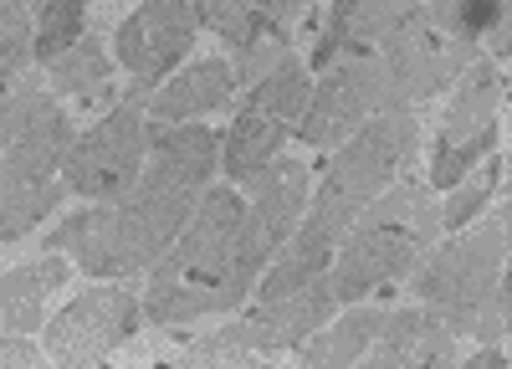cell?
Wrapping results in <instances>:
<instances>
[{
    "label": "cell",
    "instance_id": "obj_13",
    "mask_svg": "<svg viewBox=\"0 0 512 369\" xmlns=\"http://www.w3.org/2000/svg\"><path fill=\"white\" fill-rule=\"evenodd\" d=\"M139 328V298L128 287H88L72 298L41 334V354L62 369H93L113 349H123Z\"/></svg>",
    "mask_w": 512,
    "mask_h": 369
},
{
    "label": "cell",
    "instance_id": "obj_7",
    "mask_svg": "<svg viewBox=\"0 0 512 369\" xmlns=\"http://www.w3.org/2000/svg\"><path fill=\"white\" fill-rule=\"evenodd\" d=\"M72 139V118L52 103L0 149V241H21L31 226H41V216L62 205L67 185H57V175Z\"/></svg>",
    "mask_w": 512,
    "mask_h": 369
},
{
    "label": "cell",
    "instance_id": "obj_25",
    "mask_svg": "<svg viewBox=\"0 0 512 369\" xmlns=\"http://www.w3.org/2000/svg\"><path fill=\"white\" fill-rule=\"evenodd\" d=\"M195 21L221 31L231 47H251V41H262L251 26V0H195Z\"/></svg>",
    "mask_w": 512,
    "mask_h": 369
},
{
    "label": "cell",
    "instance_id": "obj_3",
    "mask_svg": "<svg viewBox=\"0 0 512 369\" xmlns=\"http://www.w3.org/2000/svg\"><path fill=\"white\" fill-rule=\"evenodd\" d=\"M415 149H420V123L410 108L374 113L359 134L344 139V149L323 164V190L313 200V211H303L292 241H282L287 246L282 262L262 277V303H277L328 272V257L338 252L354 216L384 185H395V175L415 159Z\"/></svg>",
    "mask_w": 512,
    "mask_h": 369
},
{
    "label": "cell",
    "instance_id": "obj_30",
    "mask_svg": "<svg viewBox=\"0 0 512 369\" xmlns=\"http://www.w3.org/2000/svg\"><path fill=\"white\" fill-rule=\"evenodd\" d=\"M456 21L472 41H482L497 26H507V0H456Z\"/></svg>",
    "mask_w": 512,
    "mask_h": 369
},
{
    "label": "cell",
    "instance_id": "obj_23",
    "mask_svg": "<svg viewBox=\"0 0 512 369\" xmlns=\"http://www.w3.org/2000/svg\"><path fill=\"white\" fill-rule=\"evenodd\" d=\"M420 6H425V0H359V11H354V21H349V36H344V52L369 57L374 41H384V36H390L410 11H420Z\"/></svg>",
    "mask_w": 512,
    "mask_h": 369
},
{
    "label": "cell",
    "instance_id": "obj_16",
    "mask_svg": "<svg viewBox=\"0 0 512 369\" xmlns=\"http://www.w3.org/2000/svg\"><path fill=\"white\" fill-rule=\"evenodd\" d=\"M251 200H256V226L272 241V252L297 231L303 221V205H308V164L303 159H272L267 170H256L251 180Z\"/></svg>",
    "mask_w": 512,
    "mask_h": 369
},
{
    "label": "cell",
    "instance_id": "obj_1",
    "mask_svg": "<svg viewBox=\"0 0 512 369\" xmlns=\"http://www.w3.org/2000/svg\"><path fill=\"white\" fill-rule=\"evenodd\" d=\"M216 164H221V134L210 123H149V159L139 180L103 205L77 211L52 236V252L67 246L88 277L123 282L134 272H149L190 221Z\"/></svg>",
    "mask_w": 512,
    "mask_h": 369
},
{
    "label": "cell",
    "instance_id": "obj_29",
    "mask_svg": "<svg viewBox=\"0 0 512 369\" xmlns=\"http://www.w3.org/2000/svg\"><path fill=\"white\" fill-rule=\"evenodd\" d=\"M354 11H359V0H333V6H328V26H323L318 47H313V67H328L338 52H344V36H349Z\"/></svg>",
    "mask_w": 512,
    "mask_h": 369
},
{
    "label": "cell",
    "instance_id": "obj_12",
    "mask_svg": "<svg viewBox=\"0 0 512 369\" xmlns=\"http://www.w3.org/2000/svg\"><path fill=\"white\" fill-rule=\"evenodd\" d=\"M405 108L390 88V77H384L379 57H354L344 67H333L328 82H318V93H308V108L297 113V139L308 149H333L344 144L349 134H359L374 113H395Z\"/></svg>",
    "mask_w": 512,
    "mask_h": 369
},
{
    "label": "cell",
    "instance_id": "obj_26",
    "mask_svg": "<svg viewBox=\"0 0 512 369\" xmlns=\"http://www.w3.org/2000/svg\"><path fill=\"white\" fill-rule=\"evenodd\" d=\"M52 108V93H41L36 82H26V88H11L6 98H0V149H6L31 118H41Z\"/></svg>",
    "mask_w": 512,
    "mask_h": 369
},
{
    "label": "cell",
    "instance_id": "obj_5",
    "mask_svg": "<svg viewBox=\"0 0 512 369\" xmlns=\"http://www.w3.org/2000/svg\"><path fill=\"white\" fill-rule=\"evenodd\" d=\"M502 272H507V211H492L482 226L436 246L410 287H415V303L446 318L451 334L461 339V334H472L477 308L487 303Z\"/></svg>",
    "mask_w": 512,
    "mask_h": 369
},
{
    "label": "cell",
    "instance_id": "obj_11",
    "mask_svg": "<svg viewBox=\"0 0 512 369\" xmlns=\"http://www.w3.org/2000/svg\"><path fill=\"white\" fill-rule=\"evenodd\" d=\"M149 154V123L139 113V98L113 108L88 134H77L62 164V185L82 200H113L139 180Z\"/></svg>",
    "mask_w": 512,
    "mask_h": 369
},
{
    "label": "cell",
    "instance_id": "obj_18",
    "mask_svg": "<svg viewBox=\"0 0 512 369\" xmlns=\"http://www.w3.org/2000/svg\"><path fill=\"white\" fill-rule=\"evenodd\" d=\"M62 282H67V262L57 252L41 257V262L0 272V323H6L11 334H31V328H41V303H47Z\"/></svg>",
    "mask_w": 512,
    "mask_h": 369
},
{
    "label": "cell",
    "instance_id": "obj_6",
    "mask_svg": "<svg viewBox=\"0 0 512 369\" xmlns=\"http://www.w3.org/2000/svg\"><path fill=\"white\" fill-rule=\"evenodd\" d=\"M472 62H477V41L461 31L456 0H425L420 11H410L384 36V52H379V67L405 108L441 98Z\"/></svg>",
    "mask_w": 512,
    "mask_h": 369
},
{
    "label": "cell",
    "instance_id": "obj_22",
    "mask_svg": "<svg viewBox=\"0 0 512 369\" xmlns=\"http://www.w3.org/2000/svg\"><path fill=\"white\" fill-rule=\"evenodd\" d=\"M31 16H36V57L41 62L62 57L72 41L88 31V11H82V0H31Z\"/></svg>",
    "mask_w": 512,
    "mask_h": 369
},
{
    "label": "cell",
    "instance_id": "obj_28",
    "mask_svg": "<svg viewBox=\"0 0 512 369\" xmlns=\"http://www.w3.org/2000/svg\"><path fill=\"white\" fill-rule=\"evenodd\" d=\"M241 57H236V67H231V82H262L267 72H272V62L287 52V41H272V36H262V41H251V47H236Z\"/></svg>",
    "mask_w": 512,
    "mask_h": 369
},
{
    "label": "cell",
    "instance_id": "obj_31",
    "mask_svg": "<svg viewBox=\"0 0 512 369\" xmlns=\"http://www.w3.org/2000/svg\"><path fill=\"white\" fill-rule=\"evenodd\" d=\"M31 364H41V344H31L26 334L0 339V369H31Z\"/></svg>",
    "mask_w": 512,
    "mask_h": 369
},
{
    "label": "cell",
    "instance_id": "obj_2",
    "mask_svg": "<svg viewBox=\"0 0 512 369\" xmlns=\"http://www.w3.org/2000/svg\"><path fill=\"white\" fill-rule=\"evenodd\" d=\"M272 241L262 236L256 216L231 185H205V200H195L190 221L169 241V252L149 267V323H195L210 313H231L246 303V293L262 282L272 262Z\"/></svg>",
    "mask_w": 512,
    "mask_h": 369
},
{
    "label": "cell",
    "instance_id": "obj_19",
    "mask_svg": "<svg viewBox=\"0 0 512 369\" xmlns=\"http://www.w3.org/2000/svg\"><path fill=\"white\" fill-rule=\"evenodd\" d=\"M379 323H384V308H359V313H349L344 323H323L318 334H308L303 339V364L308 369H344V364H359L364 359V349L374 344V334H379Z\"/></svg>",
    "mask_w": 512,
    "mask_h": 369
},
{
    "label": "cell",
    "instance_id": "obj_10",
    "mask_svg": "<svg viewBox=\"0 0 512 369\" xmlns=\"http://www.w3.org/2000/svg\"><path fill=\"white\" fill-rule=\"evenodd\" d=\"M338 298L328 287V272L313 277L308 287H297V293L277 298V303H262L251 318L241 323H226L216 334H205L185 349V359H246V354H287V349H303L308 334L333 318Z\"/></svg>",
    "mask_w": 512,
    "mask_h": 369
},
{
    "label": "cell",
    "instance_id": "obj_4",
    "mask_svg": "<svg viewBox=\"0 0 512 369\" xmlns=\"http://www.w3.org/2000/svg\"><path fill=\"white\" fill-rule=\"evenodd\" d=\"M436 231H441V205L431 185L420 180L384 185L354 216V226L344 231V241L333 252V272H328L333 298L354 303V298H369V287L410 277V267L425 257Z\"/></svg>",
    "mask_w": 512,
    "mask_h": 369
},
{
    "label": "cell",
    "instance_id": "obj_8",
    "mask_svg": "<svg viewBox=\"0 0 512 369\" xmlns=\"http://www.w3.org/2000/svg\"><path fill=\"white\" fill-rule=\"evenodd\" d=\"M303 108H308V67L292 52H282L262 82H251L231 134L221 139V170L236 185H246L256 170H267Z\"/></svg>",
    "mask_w": 512,
    "mask_h": 369
},
{
    "label": "cell",
    "instance_id": "obj_24",
    "mask_svg": "<svg viewBox=\"0 0 512 369\" xmlns=\"http://www.w3.org/2000/svg\"><path fill=\"white\" fill-rule=\"evenodd\" d=\"M502 185H507V159H492L487 175L472 180V185H451V205L441 211V226H446V231H461V226L492 200V190H502Z\"/></svg>",
    "mask_w": 512,
    "mask_h": 369
},
{
    "label": "cell",
    "instance_id": "obj_14",
    "mask_svg": "<svg viewBox=\"0 0 512 369\" xmlns=\"http://www.w3.org/2000/svg\"><path fill=\"white\" fill-rule=\"evenodd\" d=\"M195 26L200 21H195L190 0H144L134 16H123V26L113 36V52H118L123 72H134V98H144L190 52Z\"/></svg>",
    "mask_w": 512,
    "mask_h": 369
},
{
    "label": "cell",
    "instance_id": "obj_15",
    "mask_svg": "<svg viewBox=\"0 0 512 369\" xmlns=\"http://www.w3.org/2000/svg\"><path fill=\"white\" fill-rule=\"evenodd\" d=\"M364 359H369L374 369H405V364H410V369H415V364L446 369V364L461 359V349H456L451 323L415 303V308H400V313H384V323H379L374 344L364 349Z\"/></svg>",
    "mask_w": 512,
    "mask_h": 369
},
{
    "label": "cell",
    "instance_id": "obj_17",
    "mask_svg": "<svg viewBox=\"0 0 512 369\" xmlns=\"http://www.w3.org/2000/svg\"><path fill=\"white\" fill-rule=\"evenodd\" d=\"M226 93H231V62L205 57V62H190L180 77H169L149 98V118L154 123H185V118H200L210 108H221Z\"/></svg>",
    "mask_w": 512,
    "mask_h": 369
},
{
    "label": "cell",
    "instance_id": "obj_32",
    "mask_svg": "<svg viewBox=\"0 0 512 369\" xmlns=\"http://www.w3.org/2000/svg\"><path fill=\"white\" fill-rule=\"evenodd\" d=\"M466 369H502V344H482L472 359H466Z\"/></svg>",
    "mask_w": 512,
    "mask_h": 369
},
{
    "label": "cell",
    "instance_id": "obj_20",
    "mask_svg": "<svg viewBox=\"0 0 512 369\" xmlns=\"http://www.w3.org/2000/svg\"><path fill=\"white\" fill-rule=\"evenodd\" d=\"M108 52H103V41L82 31L72 47L62 57L47 62V77H52V93H67V98H82V93H93L108 82Z\"/></svg>",
    "mask_w": 512,
    "mask_h": 369
},
{
    "label": "cell",
    "instance_id": "obj_27",
    "mask_svg": "<svg viewBox=\"0 0 512 369\" xmlns=\"http://www.w3.org/2000/svg\"><path fill=\"white\" fill-rule=\"evenodd\" d=\"M308 0H251V26L256 36H272V41H287V26L303 16Z\"/></svg>",
    "mask_w": 512,
    "mask_h": 369
},
{
    "label": "cell",
    "instance_id": "obj_21",
    "mask_svg": "<svg viewBox=\"0 0 512 369\" xmlns=\"http://www.w3.org/2000/svg\"><path fill=\"white\" fill-rule=\"evenodd\" d=\"M31 57H36L31 0H0V93L31 67Z\"/></svg>",
    "mask_w": 512,
    "mask_h": 369
},
{
    "label": "cell",
    "instance_id": "obj_9",
    "mask_svg": "<svg viewBox=\"0 0 512 369\" xmlns=\"http://www.w3.org/2000/svg\"><path fill=\"white\" fill-rule=\"evenodd\" d=\"M502 103H507V72L492 57H477L456 77V98L441 118V134L431 149V185L451 190L466 180L477 159L492 154L497 134H502Z\"/></svg>",
    "mask_w": 512,
    "mask_h": 369
}]
</instances>
